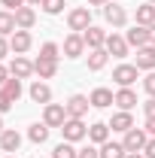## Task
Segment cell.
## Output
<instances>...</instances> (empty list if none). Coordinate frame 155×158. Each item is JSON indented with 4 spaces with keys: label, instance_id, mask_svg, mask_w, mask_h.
I'll use <instances>...</instances> for the list:
<instances>
[{
    "label": "cell",
    "instance_id": "cell-42",
    "mask_svg": "<svg viewBox=\"0 0 155 158\" xmlns=\"http://www.w3.org/2000/svg\"><path fill=\"white\" fill-rule=\"evenodd\" d=\"M110 0H88V6H107Z\"/></svg>",
    "mask_w": 155,
    "mask_h": 158
},
{
    "label": "cell",
    "instance_id": "cell-35",
    "mask_svg": "<svg viewBox=\"0 0 155 158\" xmlns=\"http://www.w3.org/2000/svg\"><path fill=\"white\" fill-rule=\"evenodd\" d=\"M143 113H146V118H155V98H149L143 103Z\"/></svg>",
    "mask_w": 155,
    "mask_h": 158
},
{
    "label": "cell",
    "instance_id": "cell-18",
    "mask_svg": "<svg viewBox=\"0 0 155 158\" xmlns=\"http://www.w3.org/2000/svg\"><path fill=\"white\" fill-rule=\"evenodd\" d=\"M34 73H37L40 79H52L55 73H58V61H49V58H37V61H34Z\"/></svg>",
    "mask_w": 155,
    "mask_h": 158
},
{
    "label": "cell",
    "instance_id": "cell-23",
    "mask_svg": "<svg viewBox=\"0 0 155 158\" xmlns=\"http://www.w3.org/2000/svg\"><path fill=\"white\" fill-rule=\"evenodd\" d=\"M19 31V24H15V12H9V9H0V37H12Z\"/></svg>",
    "mask_w": 155,
    "mask_h": 158
},
{
    "label": "cell",
    "instance_id": "cell-47",
    "mask_svg": "<svg viewBox=\"0 0 155 158\" xmlns=\"http://www.w3.org/2000/svg\"><path fill=\"white\" fill-rule=\"evenodd\" d=\"M6 158H12V155H6Z\"/></svg>",
    "mask_w": 155,
    "mask_h": 158
},
{
    "label": "cell",
    "instance_id": "cell-46",
    "mask_svg": "<svg viewBox=\"0 0 155 158\" xmlns=\"http://www.w3.org/2000/svg\"><path fill=\"white\" fill-rule=\"evenodd\" d=\"M149 3H155V0H149Z\"/></svg>",
    "mask_w": 155,
    "mask_h": 158
},
{
    "label": "cell",
    "instance_id": "cell-28",
    "mask_svg": "<svg viewBox=\"0 0 155 158\" xmlns=\"http://www.w3.org/2000/svg\"><path fill=\"white\" fill-rule=\"evenodd\" d=\"M52 158H79V149H73V143H58L55 149H52Z\"/></svg>",
    "mask_w": 155,
    "mask_h": 158
},
{
    "label": "cell",
    "instance_id": "cell-3",
    "mask_svg": "<svg viewBox=\"0 0 155 158\" xmlns=\"http://www.w3.org/2000/svg\"><path fill=\"white\" fill-rule=\"evenodd\" d=\"M146 143H149V134H146V128H131L125 140H122V146L128 149V152H143L146 149Z\"/></svg>",
    "mask_w": 155,
    "mask_h": 158
},
{
    "label": "cell",
    "instance_id": "cell-43",
    "mask_svg": "<svg viewBox=\"0 0 155 158\" xmlns=\"http://www.w3.org/2000/svg\"><path fill=\"white\" fill-rule=\"evenodd\" d=\"M125 158H146V155H140V152H128Z\"/></svg>",
    "mask_w": 155,
    "mask_h": 158
},
{
    "label": "cell",
    "instance_id": "cell-22",
    "mask_svg": "<svg viewBox=\"0 0 155 158\" xmlns=\"http://www.w3.org/2000/svg\"><path fill=\"white\" fill-rule=\"evenodd\" d=\"M107 58H110V52L107 49H88V70H103L107 67Z\"/></svg>",
    "mask_w": 155,
    "mask_h": 158
},
{
    "label": "cell",
    "instance_id": "cell-20",
    "mask_svg": "<svg viewBox=\"0 0 155 158\" xmlns=\"http://www.w3.org/2000/svg\"><path fill=\"white\" fill-rule=\"evenodd\" d=\"M88 140L97 143V146H103V143L110 140V125H107V122H94V125L88 128Z\"/></svg>",
    "mask_w": 155,
    "mask_h": 158
},
{
    "label": "cell",
    "instance_id": "cell-36",
    "mask_svg": "<svg viewBox=\"0 0 155 158\" xmlns=\"http://www.w3.org/2000/svg\"><path fill=\"white\" fill-rule=\"evenodd\" d=\"M0 3H3L6 9H12V12H15V9H21V6H24V0H0Z\"/></svg>",
    "mask_w": 155,
    "mask_h": 158
},
{
    "label": "cell",
    "instance_id": "cell-9",
    "mask_svg": "<svg viewBox=\"0 0 155 158\" xmlns=\"http://www.w3.org/2000/svg\"><path fill=\"white\" fill-rule=\"evenodd\" d=\"M31 46H34V37H31V31H15V34L9 37V49H12L15 55H24Z\"/></svg>",
    "mask_w": 155,
    "mask_h": 158
},
{
    "label": "cell",
    "instance_id": "cell-8",
    "mask_svg": "<svg viewBox=\"0 0 155 158\" xmlns=\"http://www.w3.org/2000/svg\"><path fill=\"white\" fill-rule=\"evenodd\" d=\"M85 49H88V46H85L82 34H70V37H64V55H67V58H82Z\"/></svg>",
    "mask_w": 155,
    "mask_h": 158
},
{
    "label": "cell",
    "instance_id": "cell-17",
    "mask_svg": "<svg viewBox=\"0 0 155 158\" xmlns=\"http://www.w3.org/2000/svg\"><path fill=\"white\" fill-rule=\"evenodd\" d=\"M15 24H19V31H31V27L37 24V12H34L31 6H21V9H15Z\"/></svg>",
    "mask_w": 155,
    "mask_h": 158
},
{
    "label": "cell",
    "instance_id": "cell-12",
    "mask_svg": "<svg viewBox=\"0 0 155 158\" xmlns=\"http://www.w3.org/2000/svg\"><path fill=\"white\" fill-rule=\"evenodd\" d=\"M27 94H31V100H34V103H43V106H46V103H52V88H49L46 82H40V79L27 88Z\"/></svg>",
    "mask_w": 155,
    "mask_h": 158
},
{
    "label": "cell",
    "instance_id": "cell-6",
    "mask_svg": "<svg viewBox=\"0 0 155 158\" xmlns=\"http://www.w3.org/2000/svg\"><path fill=\"white\" fill-rule=\"evenodd\" d=\"M103 19L110 21L113 27H125V24H128V12H125V6H119V3L110 0V3L103 6Z\"/></svg>",
    "mask_w": 155,
    "mask_h": 158
},
{
    "label": "cell",
    "instance_id": "cell-11",
    "mask_svg": "<svg viewBox=\"0 0 155 158\" xmlns=\"http://www.w3.org/2000/svg\"><path fill=\"white\" fill-rule=\"evenodd\" d=\"M107 37H110V34H107V31H100V27H94V24H91L88 31H82V40H85V46H88V49H103Z\"/></svg>",
    "mask_w": 155,
    "mask_h": 158
},
{
    "label": "cell",
    "instance_id": "cell-13",
    "mask_svg": "<svg viewBox=\"0 0 155 158\" xmlns=\"http://www.w3.org/2000/svg\"><path fill=\"white\" fill-rule=\"evenodd\" d=\"M9 73H12L15 79H27L31 73H34V64L24 58V55H15V58H12V64H9Z\"/></svg>",
    "mask_w": 155,
    "mask_h": 158
},
{
    "label": "cell",
    "instance_id": "cell-14",
    "mask_svg": "<svg viewBox=\"0 0 155 158\" xmlns=\"http://www.w3.org/2000/svg\"><path fill=\"white\" fill-rule=\"evenodd\" d=\"M128 46H137V49H143V46H149V27H143V24H134L131 31H128Z\"/></svg>",
    "mask_w": 155,
    "mask_h": 158
},
{
    "label": "cell",
    "instance_id": "cell-27",
    "mask_svg": "<svg viewBox=\"0 0 155 158\" xmlns=\"http://www.w3.org/2000/svg\"><path fill=\"white\" fill-rule=\"evenodd\" d=\"M128 155V149L122 146V143H113V140H107L103 146H100V158H125Z\"/></svg>",
    "mask_w": 155,
    "mask_h": 158
},
{
    "label": "cell",
    "instance_id": "cell-41",
    "mask_svg": "<svg viewBox=\"0 0 155 158\" xmlns=\"http://www.w3.org/2000/svg\"><path fill=\"white\" fill-rule=\"evenodd\" d=\"M149 46H155V24H149Z\"/></svg>",
    "mask_w": 155,
    "mask_h": 158
},
{
    "label": "cell",
    "instance_id": "cell-26",
    "mask_svg": "<svg viewBox=\"0 0 155 158\" xmlns=\"http://www.w3.org/2000/svg\"><path fill=\"white\" fill-rule=\"evenodd\" d=\"M27 137H31V143H46L49 140V125L46 122H34L27 128Z\"/></svg>",
    "mask_w": 155,
    "mask_h": 158
},
{
    "label": "cell",
    "instance_id": "cell-24",
    "mask_svg": "<svg viewBox=\"0 0 155 158\" xmlns=\"http://www.w3.org/2000/svg\"><path fill=\"white\" fill-rule=\"evenodd\" d=\"M116 106L131 113V110L137 106V94L131 91V88H119V91H116Z\"/></svg>",
    "mask_w": 155,
    "mask_h": 158
},
{
    "label": "cell",
    "instance_id": "cell-44",
    "mask_svg": "<svg viewBox=\"0 0 155 158\" xmlns=\"http://www.w3.org/2000/svg\"><path fill=\"white\" fill-rule=\"evenodd\" d=\"M24 3H31V6H40V3H43V0H24Z\"/></svg>",
    "mask_w": 155,
    "mask_h": 158
},
{
    "label": "cell",
    "instance_id": "cell-10",
    "mask_svg": "<svg viewBox=\"0 0 155 158\" xmlns=\"http://www.w3.org/2000/svg\"><path fill=\"white\" fill-rule=\"evenodd\" d=\"M103 49H107L113 58H125V55H128V40H125V37H116V34H110V37H107V43H103Z\"/></svg>",
    "mask_w": 155,
    "mask_h": 158
},
{
    "label": "cell",
    "instance_id": "cell-33",
    "mask_svg": "<svg viewBox=\"0 0 155 158\" xmlns=\"http://www.w3.org/2000/svg\"><path fill=\"white\" fill-rule=\"evenodd\" d=\"M12 103H15V100H12L3 88H0V116H3V113H9V110H12Z\"/></svg>",
    "mask_w": 155,
    "mask_h": 158
},
{
    "label": "cell",
    "instance_id": "cell-39",
    "mask_svg": "<svg viewBox=\"0 0 155 158\" xmlns=\"http://www.w3.org/2000/svg\"><path fill=\"white\" fill-rule=\"evenodd\" d=\"M9 76H12V73H9V67H3V64H0V85H3Z\"/></svg>",
    "mask_w": 155,
    "mask_h": 158
},
{
    "label": "cell",
    "instance_id": "cell-30",
    "mask_svg": "<svg viewBox=\"0 0 155 158\" xmlns=\"http://www.w3.org/2000/svg\"><path fill=\"white\" fill-rule=\"evenodd\" d=\"M61 49H58V43H43L40 46V58H49V61H58L61 55H58Z\"/></svg>",
    "mask_w": 155,
    "mask_h": 158
},
{
    "label": "cell",
    "instance_id": "cell-21",
    "mask_svg": "<svg viewBox=\"0 0 155 158\" xmlns=\"http://www.w3.org/2000/svg\"><path fill=\"white\" fill-rule=\"evenodd\" d=\"M19 146H21V134L19 131H3V134H0V149H3V152H19Z\"/></svg>",
    "mask_w": 155,
    "mask_h": 158
},
{
    "label": "cell",
    "instance_id": "cell-37",
    "mask_svg": "<svg viewBox=\"0 0 155 158\" xmlns=\"http://www.w3.org/2000/svg\"><path fill=\"white\" fill-rule=\"evenodd\" d=\"M143 155H146V158H155V137H149L146 149H143Z\"/></svg>",
    "mask_w": 155,
    "mask_h": 158
},
{
    "label": "cell",
    "instance_id": "cell-32",
    "mask_svg": "<svg viewBox=\"0 0 155 158\" xmlns=\"http://www.w3.org/2000/svg\"><path fill=\"white\" fill-rule=\"evenodd\" d=\"M143 91H146L149 98H155V70H149V73L143 76Z\"/></svg>",
    "mask_w": 155,
    "mask_h": 158
},
{
    "label": "cell",
    "instance_id": "cell-7",
    "mask_svg": "<svg viewBox=\"0 0 155 158\" xmlns=\"http://www.w3.org/2000/svg\"><path fill=\"white\" fill-rule=\"evenodd\" d=\"M67 106V118H82L88 113V106H91V100L85 98V94H73V98L64 103Z\"/></svg>",
    "mask_w": 155,
    "mask_h": 158
},
{
    "label": "cell",
    "instance_id": "cell-31",
    "mask_svg": "<svg viewBox=\"0 0 155 158\" xmlns=\"http://www.w3.org/2000/svg\"><path fill=\"white\" fill-rule=\"evenodd\" d=\"M40 6H43L46 15H58V12H64V0H43Z\"/></svg>",
    "mask_w": 155,
    "mask_h": 158
},
{
    "label": "cell",
    "instance_id": "cell-38",
    "mask_svg": "<svg viewBox=\"0 0 155 158\" xmlns=\"http://www.w3.org/2000/svg\"><path fill=\"white\" fill-rule=\"evenodd\" d=\"M6 52H12V49H9V40H6V37H0V61L6 58Z\"/></svg>",
    "mask_w": 155,
    "mask_h": 158
},
{
    "label": "cell",
    "instance_id": "cell-34",
    "mask_svg": "<svg viewBox=\"0 0 155 158\" xmlns=\"http://www.w3.org/2000/svg\"><path fill=\"white\" fill-rule=\"evenodd\" d=\"M79 158H100V149H94V146H85V149H79Z\"/></svg>",
    "mask_w": 155,
    "mask_h": 158
},
{
    "label": "cell",
    "instance_id": "cell-5",
    "mask_svg": "<svg viewBox=\"0 0 155 158\" xmlns=\"http://www.w3.org/2000/svg\"><path fill=\"white\" fill-rule=\"evenodd\" d=\"M137 73L140 70H137L134 64H119L116 70H113V79H116V85H122V88H131L137 82Z\"/></svg>",
    "mask_w": 155,
    "mask_h": 158
},
{
    "label": "cell",
    "instance_id": "cell-4",
    "mask_svg": "<svg viewBox=\"0 0 155 158\" xmlns=\"http://www.w3.org/2000/svg\"><path fill=\"white\" fill-rule=\"evenodd\" d=\"M43 122H46L49 128H61V125L67 122V106H61V103H46Z\"/></svg>",
    "mask_w": 155,
    "mask_h": 158
},
{
    "label": "cell",
    "instance_id": "cell-40",
    "mask_svg": "<svg viewBox=\"0 0 155 158\" xmlns=\"http://www.w3.org/2000/svg\"><path fill=\"white\" fill-rule=\"evenodd\" d=\"M146 134L155 137V118H146Z\"/></svg>",
    "mask_w": 155,
    "mask_h": 158
},
{
    "label": "cell",
    "instance_id": "cell-2",
    "mask_svg": "<svg viewBox=\"0 0 155 158\" xmlns=\"http://www.w3.org/2000/svg\"><path fill=\"white\" fill-rule=\"evenodd\" d=\"M61 134L67 143H79V140L88 137V128H85V122L82 118H67L64 125H61Z\"/></svg>",
    "mask_w": 155,
    "mask_h": 158
},
{
    "label": "cell",
    "instance_id": "cell-19",
    "mask_svg": "<svg viewBox=\"0 0 155 158\" xmlns=\"http://www.w3.org/2000/svg\"><path fill=\"white\" fill-rule=\"evenodd\" d=\"M110 128H113V131H122V134H128V131L134 128V118H131V113H128V110H119L116 116H113V122H110Z\"/></svg>",
    "mask_w": 155,
    "mask_h": 158
},
{
    "label": "cell",
    "instance_id": "cell-45",
    "mask_svg": "<svg viewBox=\"0 0 155 158\" xmlns=\"http://www.w3.org/2000/svg\"><path fill=\"white\" fill-rule=\"evenodd\" d=\"M0 134H3V118H0Z\"/></svg>",
    "mask_w": 155,
    "mask_h": 158
},
{
    "label": "cell",
    "instance_id": "cell-25",
    "mask_svg": "<svg viewBox=\"0 0 155 158\" xmlns=\"http://www.w3.org/2000/svg\"><path fill=\"white\" fill-rule=\"evenodd\" d=\"M137 24H143V27H149L155 24V3H143V6H137Z\"/></svg>",
    "mask_w": 155,
    "mask_h": 158
},
{
    "label": "cell",
    "instance_id": "cell-1",
    "mask_svg": "<svg viewBox=\"0 0 155 158\" xmlns=\"http://www.w3.org/2000/svg\"><path fill=\"white\" fill-rule=\"evenodd\" d=\"M67 27H70L73 34L88 31V27H91V12H88V6H73V9L67 12Z\"/></svg>",
    "mask_w": 155,
    "mask_h": 158
},
{
    "label": "cell",
    "instance_id": "cell-16",
    "mask_svg": "<svg viewBox=\"0 0 155 158\" xmlns=\"http://www.w3.org/2000/svg\"><path fill=\"white\" fill-rule=\"evenodd\" d=\"M137 70H155V46H143L137 49Z\"/></svg>",
    "mask_w": 155,
    "mask_h": 158
},
{
    "label": "cell",
    "instance_id": "cell-29",
    "mask_svg": "<svg viewBox=\"0 0 155 158\" xmlns=\"http://www.w3.org/2000/svg\"><path fill=\"white\" fill-rule=\"evenodd\" d=\"M3 91H6V94H9L12 100H19V98H21V79L9 76L6 82H3Z\"/></svg>",
    "mask_w": 155,
    "mask_h": 158
},
{
    "label": "cell",
    "instance_id": "cell-15",
    "mask_svg": "<svg viewBox=\"0 0 155 158\" xmlns=\"http://www.w3.org/2000/svg\"><path fill=\"white\" fill-rule=\"evenodd\" d=\"M88 100H91V106H97V110H107V106H113V103H116V94H113L110 88H94Z\"/></svg>",
    "mask_w": 155,
    "mask_h": 158
}]
</instances>
